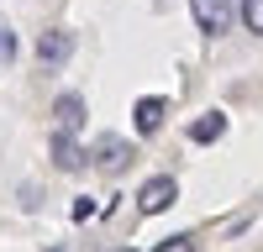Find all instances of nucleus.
Returning <instances> with one entry per match:
<instances>
[{"mask_svg": "<svg viewBox=\"0 0 263 252\" xmlns=\"http://www.w3.org/2000/svg\"><path fill=\"white\" fill-rule=\"evenodd\" d=\"M190 16L205 37H221L232 21H237V0H190Z\"/></svg>", "mask_w": 263, "mask_h": 252, "instance_id": "nucleus-1", "label": "nucleus"}, {"mask_svg": "<svg viewBox=\"0 0 263 252\" xmlns=\"http://www.w3.org/2000/svg\"><path fill=\"white\" fill-rule=\"evenodd\" d=\"M174 195H179V184H174L168 174H158V179H147V184H142L137 210H142V216H158V210H168V205H174Z\"/></svg>", "mask_w": 263, "mask_h": 252, "instance_id": "nucleus-2", "label": "nucleus"}, {"mask_svg": "<svg viewBox=\"0 0 263 252\" xmlns=\"http://www.w3.org/2000/svg\"><path fill=\"white\" fill-rule=\"evenodd\" d=\"M90 158L105 168V174H121V168H132V158H137V153H132V142H126V137H100Z\"/></svg>", "mask_w": 263, "mask_h": 252, "instance_id": "nucleus-3", "label": "nucleus"}, {"mask_svg": "<svg viewBox=\"0 0 263 252\" xmlns=\"http://www.w3.org/2000/svg\"><path fill=\"white\" fill-rule=\"evenodd\" d=\"M37 58H42V69H58V63H69V58H74V32H63V27L42 32V42H37Z\"/></svg>", "mask_w": 263, "mask_h": 252, "instance_id": "nucleus-4", "label": "nucleus"}, {"mask_svg": "<svg viewBox=\"0 0 263 252\" xmlns=\"http://www.w3.org/2000/svg\"><path fill=\"white\" fill-rule=\"evenodd\" d=\"M163 116H168V100H158V95H142L137 105H132V126H137L142 137H153L163 126Z\"/></svg>", "mask_w": 263, "mask_h": 252, "instance_id": "nucleus-5", "label": "nucleus"}, {"mask_svg": "<svg viewBox=\"0 0 263 252\" xmlns=\"http://www.w3.org/2000/svg\"><path fill=\"white\" fill-rule=\"evenodd\" d=\"M53 163H58V168H69V174L90 163V158H84V147L74 142V132H53Z\"/></svg>", "mask_w": 263, "mask_h": 252, "instance_id": "nucleus-6", "label": "nucleus"}, {"mask_svg": "<svg viewBox=\"0 0 263 252\" xmlns=\"http://www.w3.org/2000/svg\"><path fill=\"white\" fill-rule=\"evenodd\" d=\"M53 116H58V132H79V126H84V100L79 95H58Z\"/></svg>", "mask_w": 263, "mask_h": 252, "instance_id": "nucleus-7", "label": "nucleus"}, {"mask_svg": "<svg viewBox=\"0 0 263 252\" xmlns=\"http://www.w3.org/2000/svg\"><path fill=\"white\" fill-rule=\"evenodd\" d=\"M221 132H227V116L221 111H211V116H200V121H190V142H221Z\"/></svg>", "mask_w": 263, "mask_h": 252, "instance_id": "nucleus-8", "label": "nucleus"}, {"mask_svg": "<svg viewBox=\"0 0 263 252\" xmlns=\"http://www.w3.org/2000/svg\"><path fill=\"white\" fill-rule=\"evenodd\" d=\"M237 16H242V27H248V32L263 37V0H242V6H237Z\"/></svg>", "mask_w": 263, "mask_h": 252, "instance_id": "nucleus-9", "label": "nucleus"}, {"mask_svg": "<svg viewBox=\"0 0 263 252\" xmlns=\"http://www.w3.org/2000/svg\"><path fill=\"white\" fill-rule=\"evenodd\" d=\"M153 252H195V237H168V242H158Z\"/></svg>", "mask_w": 263, "mask_h": 252, "instance_id": "nucleus-10", "label": "nucleus"}, {"mask_svg": "<svg viewBox=\"0 0 263 252\" xmlns=\"http://www.w3.org/2000/svg\"><path fill=\"white\" fill-rule=\"evenodd\" d=\"M0 63H16V37L0 27Z\"/></svg>", "mask_w": 263, "mask_h": 252, "instance_id": "nucleus-11", "label": "nucleus"}, {"mask_svg": "<svg viewBox=\"0 0 263 252\" xmlns=\"http://www.w3.org/2000/svg\"><path fill=\"white\" fill-rule=\"evenodd\" d=\"M95 216V200H74V221H90Z\"/></svg>", "mask_w": 263, "mask_h": 252, "instance_id": "nucleus-12", "label": "nucleus"}, {"mask_svg": "<svg viewBox=\"0 0 263 252\" xmlns=\"http://www.w3.org/2000/svg\"><path fill=\"white\" fill-rule=\"evenodd\" d=\"M48 252H63V247H48Z\"/></svg>", "mask_w": 263, "mask_h": 252, "instance_id": "nucleus-13", "label": "nucleus"}, {"mask_svg": "<svg viewBox=\"0 0 263 252\" xmlns=\"http://www.w3.org/2000/svg\"><path fill=\"white\" fill-rule=\"evenodd\" d=\"M116 252H132V247H116Z\"/></svg>", "mask_w": 263, "mask_h": 252, "instance_id": "nucleus-14", "label": "nucleus"}]
</instances>
